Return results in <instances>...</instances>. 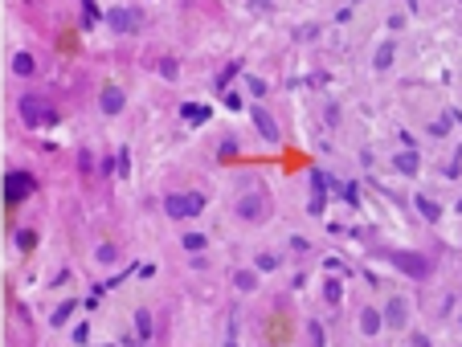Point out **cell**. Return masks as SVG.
<instances>
[{
  "instance_id": "6da1fadb",
  "label": "cell",
  "mask_w": 462,
  "mask_h": 347,
  "mask_svg": "<svg viewBox=\"0 0 462 347\" xmlns=\"http://www.w3.org/2000/svg\"><path fill=\"white\" fill-rule=\"evenodd\" d=\"M275 213V200L266 196V192H241L237 200H233V221H241V225H266Z\"/></svg>"
},
{
  "instance_id": "7a4b0ae2",
  "label": "cell",
  "mask_w": 462,
  "mask_h": 347,
  "mask_svg": "<svg viewBox=\"0 0 462 347\" xmlns=\"http://www.w3.org/2000/svg\"><path fill=\"white\" fill-rule=\"evenodd\" d=\"M17 111H21V123H25L29 131H41V127H49V123L57 119V111H53V102H49L46 94H21Z\"/></svg>"
},
{
  "instance_id": "3957f363",
  "label": "cell",
  "mask_w": 462,
  "mask_h": 347,
  "mask_svg": "<svg viewBox=\"0 0 462 347\" xmlns=\"http://www.w3.org/2000/svg\"><path fill=\"white\" fill-rule=\"evenodd\" d=\"M33 192H37V176H33V172H25V168H12V172H4L0 196H4V205H8V209L25 205Z\"/></svg>"
},
{
  "instance_id": "277c9868",
  "label": "cell",
  "mask_w": 462,
  "mask_h": 347,
  "mask_svg": "<svg viewBox=\"0 0 462 347\" xmlns=\"http://www.w3.org/2000/svg\"><path fill=\"white\" fill-rule=\"evenodd\" d=\"M205 205H209V196L205 192H168L164 196V213L168 221H192L205 213Z\"/></svg>"
},
{
  "instance_id": "5b68a950",
  "label": "cell",
  "mask_w": 462,
  "mask_h": 347,
  "mask_svg": "<svg viewBox=\"0 0 462 347\" xmlns=\"http://www.w3.org/2000/svg\"><path fill=\"white\" fill-rule=\"evenodd\" d=\"M389 261H393L401 274L417 278V282H425V278L434 274V261L425 258V254H417V250H393V254H389Z\"/></svg>"
},
{
  "instance_id": "8992f818",
  "label": "cell",
  "mask_w": 462,
  "mask_h": 347,
  "mask_svg": "<svg viewBox=\"0 0 462 347\" xmlns=\"http://www.w3.org/2000/svg\"><path fill=\"white\" fill-rule=\"evenodd\" d=\"M107 25H111L115 33H136L139 25H143V17H139L136 8H127V4H115V8L107 12Z\"/></svg>"
},
{
  "instance_id": "52a82bcc",
  "label": "cell",
  "mask_w": 462,
  "mask_h": 347,
  "mask_svg": "<svg viewBox=\"0 0 462 347\" xmlns=\"http://www.w3.org/2000/svg\"><path fill=\"white\" fill-rule=\"evenodd\" d=\"M380 319H385V327L405 331V327H409V303H405V299H385V306H380Z\"/></svg>"
},
{
  "instance_id": "ba28073f",
  "label": "cell",
  "mask_w": 462,
  "mask_h": 347,
  "mask_svg": "<svg viewBox=\"0 0 462 347\" xmlns=\"http://www.w3.org/2000/svg\"><path fill=\"white\" fill-rule=\"evenodd\" d=\"M123 106H127V90L123 86L107 82V86L98 90V111H102V115H123Z\"/></svg>"
},
{
  "instance_id": "9c48e42d",
  "label": "cell",
  "mask_w": 462,
  "mask_h": 347,
  "mask_svg": "<svg viewBox=\"0 0 462 347\" xmlns=\"http://www.w3.org/2000/svg\"><path fill=\"white\" fill-rule=\"evenodd\" d=\"M356 327H360V335H364V339H376V335L385 331L380 306H372V303H364V306H360V315H356Z\"/></svg>"
},
{
  "instance_id": "30bf717a",
  "label": "cell",
  "mask_w": 462,
  "mask_h": 347,
  "mask_svg": "<svg viewBox=\"0 0 462 347\" xmlns=\"http://www.w3.org/2000/svg\"><path fill=\"white\" fill-rule=\"evenodd\" d=\"M230 282H233V290H237V294H254V290L262 286V274H258L254 265H241V270H233V274H230Z\"/></svg>"
},
{
  "instance_id": "8fae6325",
  "label": "cell",
  "mask_w": 462,
  "mask_h": 347,
  "mask_svg": "<svg viewBox=\"0 0 462 347\" xmlns=\"http://www.w3.org/2000/svg\"><path fill=\"white\" fill-rule=\"evenodd\" d=\"M250 115H254V127H258V131H262V135H266V143H278V139H282V131H278L275 115H270L266 106H254Z\"/></svg>"
},
{
  "instance_id": "7c38bea8",
  "label": "cell",
  "mask_w": 462,
  "mask_h": 347,
  "mask_svg": "<svg viewBox=\"0 0 462 347\" xmlns=\"http://www.w3.org/2000/svg\"><path fill=\"white\" fill-rule=\"evenodd\" d=\"M393 62H397V41H380L376 53H372V70H376V74H389Z\"/></svg>"
},
{
  "instance_id": "4fadbf2b",
  "label": "cell",
  "mask_w": 462,
  "mask_h": 347,
  "mask_svg": "<svg viewBox=\"0 0 462 347\" xmlns=\"http://www.w3.org/2000/svg\"><path fill=\"white\" fill-rule=\"evenodd\" d=\"M12 74H17V78H37V53L17 49V53H12Z\"/></svg>"
},
{
  "instance_id": "5bb4252c",
  "label": "cell",
  "mask_w": 462,
  "mask_h": 347,
  "mask_svg": "<svg viewBox=\"0 0 462 347\" xmlns=\"http://www.w3.org/2000/svg\"><path fill=\"white\" fill-rule=\"evenodd\" d=\"M417 168H421V156H417L414 147H405V151L393 156V172L397 176H417Z\"/></svg>"
},
{
  "instance_id": "9a60e30c",
  "label": "cell",
  "mask_w": 462,
  "mask_h": 347,
  "mask_svg": "<svg viewBox=\"0 0 462 347\" xmlns=\"http://www.w3.org/2000/svg\"><path fill=\"white\" fill-rule=\"evenodd\" d=\"M37 241H41V233H37L33 225L17 229V250H21V254H33V250H37Z\"/></svg>"
},
{
  "instance_id": "2e32d148",
  "label": "cell",
  "mask_w": 462,
  "mask_h": 347,
  "mask_svg": "<svg viewBox=\"0 0 462 347\" xmlns=\"http://www.w3.org/2000/svg\"><path fill=\"white\" fill-rule=\"evenodd\" d=\"M414 205H417V213H421V217L429 221V225H434V221H442V205H438L434 196H417Z\"/></svg>"
},
{
  "instance_id": "e0dca14e",
  "label": "cell",
  "mask_w": 462,
  "mask_h": 347,
  "mask_svg": "<svg viewBox=\"0 0 462 347\" xmlns=\"http://www.w3.org/2000/svg\"><path fill=\"white\" fill-rule=\"evenodd\" d=\"M119 258H123V250H119L115 241H102V245L94 250V261H98V265H115Z\"/></svg>"
},
{
  "instance_id": "ac0fdd59",
  "label": "cell",
  "mask_w": 462,
  "mask_h": 347,
  "mask_svg": "<svg viewBox=\"0 0 462 347\" xmlns=\"http://www.w3.org/2000/svg\"><path fill=\"white\" fill-rule=\"evenodd\" d=\"M136 339H139V344H147V339H151V310H147V306H139V310H136Z\"/></svg>"
},
{
  "instance_id": "d6986e66",
  "label": "cell",
  "mask_w": 462,
  "mask_h": 347,
  "mask_svg": "<svg viewBox=\"0 0 462 347\" xmlns=\"http://www.w3.org/2000/svg\"><path fill=\"white\" fill-rule=\"evenodd\" d=\"M181 245H185L188 254H205V245H209V237H205V233H196V229H188L185 237H181Z\"/></svg>"
},
{
  "instance_id": "ffe728a7",
  "label": "cell",
  "mask_w": 462,
  "mask_h": 347,
  "mask_svg": "<svg viewBox=\"0 0 462 347\" xmlns=\"http://www.w3.org/2000/svg\"><path fill=\"white\" fill-rule=\"evenodd\" d=\"M324 299H327V306L344 303V282H340V278H327V282H324Z\"/></svg>"
},
{
  "instance_id": "44dd1931",
  "label": "cell",
  "mask_w": 462,
  "mask_h": 347,
  "mask_svg": "<svg viewBox=\"0 0 462 347\" xmlns=\"http://www.w3.org/2000/svg\"><path fill=\"white\" fill-rule=\"evenodd\" d=\"M307 347H327V335H324L320 319H307Z\"/></svg>"
},
{
  "instance_id": "7402d4cb",
  "label": "cell",
  "mask_w": 462,
  "mask_h": 347,
  "mask_svg": "<svg viewBox=\"0 0 462 347\" xmlns=\"http://www.w3.org/2000/svg\"><path fill=\"white\" fill-rule=\"evenodd\" d=\"M181 111H185V123H192V127H196V123H205V119H209V106H201V102H185V106H181Z\"/></svg>"
},
{
  "instance_id": "603a6c76",
  "label": "cell",
  "mask_w": 462,
  "mask_h": 347,
  "mask_svg": "<svg viewBox=\"0 0 462 347\" xmlns=\"http://www.w3.org/2000/svg\"><path fill=\"white\" fill-rule=\"evenodd\" d=\"M278 254H258V258H254V270H258V274H270V270H278Z\"/></svg>"
},
{
  "instance_id": "cb8c5ba5",
  "label": "cell",
  "mask_w": 462,
  "mask_h": 347,
  "mask_svg": "<svg viewBox=\"0 0 462 347\" xmlns=\"http://www.w3.org/2000/svg\"><path fill=\"white\" fill-rule=\"evenodd\" d=\"M160 74H164L168 82H172V78H181V62H176V57H160Z\"/></svg>"
},
{
  "instance_id": "d4e9b609",
  "label": "cell",
  "mask_w": 462,
  "mask_h": 347,
  "mask_svg": "<svg viewBox=\"0 0 462 347\" xmlns=\"http://www.w3.org/2000/svg\"><path fill=\"white\" fill-rule=\"evenodd\" d=\"M266 4H270V0H250V8H266Z\"/></svg>"
}]
</instances>
